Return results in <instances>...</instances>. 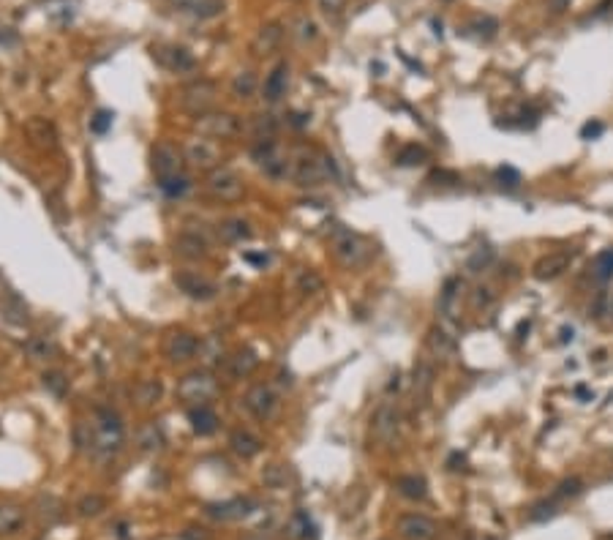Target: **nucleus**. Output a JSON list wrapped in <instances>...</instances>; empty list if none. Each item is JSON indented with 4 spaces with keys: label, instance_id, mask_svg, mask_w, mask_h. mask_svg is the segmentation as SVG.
Returning <instances> with one entry per match:
<instances>
[{
    "label": "nucleus",
    "instance_id": "f257e3e1",
    "mask_svg": "<svg viewBox=\"0 0 613 540\" xmlns=\"http://www.w3.org/2000/svg\"><path fill=\"white\" fill-rule=\"evenodd\" d=\"M77 442L96 459H109L123 448L125 429L118 412L112 409H96V415L88 423H79Z\"/></svg>",
    "mask_w": 613,
    "mask_h": 540
},
{
    "label": "nucleus",
    "instance_id": "f03ea898",
    "mask_svg": "<svg viewBox=\"0 0 613 540\" xmlns=\"http://www.w3.org/2000/svg\"><path fill=\"white\" fill-rule=\"evenodd\" d=\"M330 175H338V170L327 153H319L314 148H297L289 156V178L303 188H316L330 180Z\"/></svg>",
    "mask_w": 613,
    "mask_h": 540
},
{
    "label": "nucleus",
    "instance_id": "7ed1b4c3",
    "mask_svg": "<svg viewBox=\"0 0 613 540\" xmlns=\"http://www.w3.org/2000/svg\"><path fill=\"white\" fill-rule=\"evenodd\" d=\"M330 248H333V254H336V260L341 265H346V268H360V265L368 263V257H371V248L368 243L357 235V232L346 230V227H333L330 232Z\"/></svg>",
    "mask_w": 613,
    "mask_h": 540
},
{
    "label": "nucleus",
    "instance_id": "20e7f679",
    "mask_svg": "<svg viewBox=\"0 0 613 540\" xmlns=\"http://www.w3.org/2000/svg\"><path fill=\"white\" fill-rule=\"evenodd\" d=\"M215 393H218V382H215V377L207 369L191 371V374H185L183 379L177 382V399L185 404H194V407L213 402Z\"/></svg>",
    "mask_w": 613,
    "mask_h": 540
},
{
    "label": "nucleus",
    "instance_id": "39448f33",
    "mask_svg": "<svg viewBox=\"0 0 613 540\" xmlns=\"http://www.w3.org/2000/svg\"><path fill=\"white\" fill-rule=\"evenodd\" d=\"M205 191L218 202H237L243 197L245 185H243V178L235 170H230V167H215V170L207 175V180H205Z\"/></svg>",
    "mask_w": 613,
    "mask_h": 540
},
{
    "label": "nucleus",
    "instance_id": "423d86ee",
    "mask_svg": "<svg viewBox=\"0 0 613 540\" xmlns=\"http://www.w3.org/2000/svg\"><path fill=\"white\" fill-rule=\"evenodd\" d=\"M240 128H243L240 118L232 112H205L194 123V131L207 139H232L235 134H240Z\"/></svg>",
    "mask_w": 613,
    "mask_h": 540
},
{
    "label": "nucleus",
    "instance_id": "0eeeda50",
    "mask_svg": "<svg viewBox=\"0 0 613 540\" xmlns=\"http://www.w3.org/2000/svg\"><path fill=\"white\" fill-rule=\"evenodd\" d=\"M401 432V412L393 404H382L371 417V434L379 445H393Z\"/></svg>",
    "mask_w": 613,
    "mask_h": 540
},
{
    "label": "nucleus",
    "instance_id": "6e6552de",
    "mask_svg": "<svg viewBox=\"0 0 613 540\" xmlns=\"http://www.w3.org/2000/svg\"><path fill=\"white\" fill-rule=\"evenodd\" d=\"M243 404H245V409H248V412H251L254 417H259V420H270V417L278 412L276 390H273L270 385H264V382L248 387V393H245Z\"/></svg>",
    "mask_w": 613,
    "mask_h": 540
},
{
    "label": "nucleus",
    "instance_id": "1a4fd4ad",
    "mask_svg": "<svg viewBox=\"0 0 613 540\" xmlns=\"http://www.w3.org/2000/svg\"><path fill=\"white\" fill-rule=\"evenodd\" d=\"M215 96H218V88H215L210 79H200V82H191L183 91V107L194 115H205L210 112V107L215 104Z\"/></svg>",
    "mask_w": 613,
    "mask_h": 540
},
{
    "label": "nucleus",
    "instance_id": "9d476101",
    "mask_svg": "<svg viewBox=\"0 0 613 540\" xmlns=\"http://www.w3.org/2000/svg\"><path fill=\"white\" fill-rule=\"evenodd\" d=\"M183 158L197 170H215L218 164V148L207 137H191L183 145Z\"/></svg>",
    "mask_w": 613,
    "mask_h": 540
},
{
    "label": "nucleus",
    "instance_id": "9b49d317",
    "mask_svg": "<svg viewBox=\"0 0 613 540\" xmlns=\"http://www.w3.org/2000/svg\"><path fill=\"white\" fill-rule=\"evenodd\" d=\"M197 350H200V339L188 330H169L167 339H164V355L169 360H188V357H197Z\"/></svg>",
    "mask_w": 613,
    "mask_h": 540
},
{
    "label": "nucleus",
    "instance_id": "f8f14e48",
    "mask_svg": "<svg viewBox=\"0 0 613 540\" xmlns=\"http://www.w3.org/2000/svg\"><path fill=\"white\" fill-rule=\"evenodd\" d=\"M396 529L403 540H433L436 538V524L423 513H406L396 521Z\"/></svg>",
    "mask_w": 613,
    "mask_h": 540
},
{
    "label": "nucleus",
    "instance_id": "ddd939ff",
    "mask_svg": "<svg viewBox=\"0 0 613 540\" xmlns=\"http://www.w3.org/2000/svg\"><path fill=\"white\" fill-rule=\"evenodd\" d=\"M153 170L158 180H167L175 175H183V156L177 153V148H172L167 142H158L153 148Z\"/></svg>",
    "mask_w": 613,
    "mask_h": 540
},
{
    "label": "nucleus",
    "instance_id": "4468645a",
    "mask_svg": "<svg viewBox=\"0 0 613 540\" xmlns=\"http://www.w3.org/2000/svg\"><path fill=\"white\" fill-rule=\"evenodd\" d=\"M175 284L180 287V292H185L188 297H194V300H213L215 292H218L213 281H207L200 273H191V270L175 273Z\"/></svg>",
    "mask_w": 613,
    "mask_h": 540
},
{
    "label": "nucleus",
    "instance_id": "2eb2a0df",
    "mask_svg": "<svg viewBox=\"0 0 613 540\" xmlns=\"http://www.w3.org/2000/svg\"><path fill=\"white\" fill-rule=\"evenodd\" d=\"M572 263V254L570 251H553V254H545L535 263V278L540 281H551V278L562 276L565 270Z\"/></svg>",
    "mask_w": 613,
    "mask_h": 540
},
{
    "label": "nucleus",
    "instance_id": "dca6fc26",
    "mask_svg": "<svg viewBox=\"0 0 613 540\" xmlns=\"http://www.w3.org/2000/svg\"><path fill=\"white\" fill-rule=\"evenodd\" d=\"M224 366H227V374L232 379H243L248 374H254V369L259 366V357L254 350H237L224 360Z\"/></svg>",
    "mask_w": 613,
    "mask_h": 540
},
{
    "label": "nucleus",
    "instance_id": "f3484780",
    "mask_svg": "<svg viewBox=\"0 0 613 540\" xmlns=\"http://www.w3.org/2000/svg\"><path fill=\"white\" fill-rule=\"evenodd\" d=\"M197 357H200V363L207 371L215 369V366H221V363L227 360V347H224V339H221V336H207L205 341H200Z\"/></svg>",
    "mask_w": 613,
    "mask_h": 540
},
{
    "label": "nucleus",
    "instance_id": "a211bd4d",
    "mask_svg": "<svg viewBox=\"0 0 613 540\" xmlns=\"http://www.w3.org/2000/svg\"><path fill=\"white\" fill-rule=\"evenodd\" d=\"M155 58L167 66L169 71H191L194 66H197V61H194V55L188 52V49H183V46H167V49H158L155 52Z\"/></svg>",
    "mask_w": 613,
    "mask_h": 540
},
{
    "label": "nucleus",
    "instance_id": "6ab92c4d",
    "mask_svg": "<svg viewBox=\"0 0 613 540\" xmlns=\"http://www.w3.org/2000/svg\"><path fill=\"white\" fill-rule=\"evenodd\" d=\"M287 88H289V66H287V63H278L276 68L267 74V79H264L262 93H264L267 101H278V98L287 93Z\"/></svg>",
    "mask_w": 613,
    "mask_h": 540
},
{
    "label": "nucleus",
    "instance_id": "aec40b11",
    "mask_svg": "<svg viewBox=\"0 0 613 540\" xmlns=\"http://www.w3.org/2000/svg\"><path fill=\"white\" fill-rule=\"evenodd\" d=\"M230 448H232V453H237L240 459H254V456H259L262 439L259 437H254L251 432H245V429H237V432L230 434Z\"/></svg>",
    "mask_w": 613,
    "mask_h": 540
},
{
    "label": "nucleus",
    "instance_id": "412c9836",
    "mask_svg": "<svg viewBox=\"0 0 613 540\" xmlns=\"http://www.w3.org/2000/svg\"><path fill=\"white\" fill-rule=\"evenodd\" d=\"M428 350L436 357L450 360V357H455V352H458V344H455V339L447 333L445 327H431L428 330Z\"/></svg>",
    "mask_w": 613,
    "mask_h": 540
},
{
    "label": "nucleus",
    "instance_id": "4be33fe9",
    "mask_svg": "<svg viewBox=\"0 0 613 540\" xmlns=\"http://www.w3.org/2000/svg\"><path fill=\"white\" fill-rule=\"evenodd\" d=\"M460 290H463V281L458 276L447 278L445 287H442V295H439V311L445 314L447 320H455V306H458Z\"/></svg>",
    "mask_w": 613,
    "mask_h": 540
},
{
    "label": "nucleus",
    "instance_id": "5701e85b",
    "mask_svg": "<svg viewBox=\"0 0 613 540\" xmlns=\"http://www.w3.org/2000/svg\"><path fill=\"white\" fill-rule=\"evenodd\" d=\"M134 442L142 453H155V450L164 448V434L158 429V423H145L134 434Z\"/></svg>",
    "mask_w": 613,
    "mask_h": 540
},
{
    "label": "nucleus",
    "instance_id": "b1692460",
    "mask_svg": "<svg viewBox=\"0 0 613 540\" xmlns=\"http://www.w3.org/2000/svg\"><path fill=\"white\" fill-rule=\"evenodd\" d=\"M188 420H191V429L200 434V437H207V434H213L215 429H218V415H215L207 404L194 407V409L188 412Z\"/></svg>",
    "mask_w": 613,
    "mask_h": 540
},
{
    "label": "nucleus",
    "instance_id": "393cba45",
    "mask_svg": "<svg viewBox=\"0 0 613 540\" xmlns=\"http://www.w3.org/2000/svg\"><path fill=\"white\" fill-rule=\"evenodd\" d=\"M218 235H221V240H227V243H243L248 240L254 230H251V224L243 221V218H227V221H221L218 224Z\"/></svg>",
    "mask_w": 613,
    "mask_h": 540
},
{
    "label": "nucleus",
    "instance_id": "a878e982",
    "mask_svg": "<svg viewBox=\"0 0 613 540\" xmlns=\"http://www.w3.org/2000/svg\"><path fill=\"white\" fill-rule=\"evenodd\" d=\"M433 377L436 369L431 360H417L414 363V396L417 399H428L431 387H433Z\"/></svg>",
    "mask_w": 613,
    "mask_h": 540
},
{
    "label": "nucleus",
    "instance_id": "bb28decb",
    "mask_svg": "<svg viewBox=\"0 0 613 540\" xmlns=\"http://www.w3.org/2000/svg\"><path fill=\"white\" fill-rule=\"evenodd\" d=\"M287 535L292 540H311L316 538V526L311 521V516H308L306 510H297V513H292L289 524H287Z\"/></svg>",
    "mask_w": 613,
    "mask_h": 540
},
{
    "label": "nucleus",
    "instance_id": "cd10ccee",
    "mask_svg": "<svg viewBox=\"0 0 613 540\" xmlns=\"http://www.w3.org/2000/svg\"><path fill=\"white\" fill-rule=\"evenodd\" d=\"M25 128H28V134H31L38 145H46V148H55V145H58V131H55V126L49 123L46 118H31Z\"/></svg>",
    "mask_w": 613,
    "mask_h": 540
},
{
    "label": "nucleus",
    "instance_id": "c85d7f7f",
    "mask_svg": "<svg viewBox=\"0 0 613 540\" xmlns=\"http://www.w3.org/2000/svg\"><path fill=\"white\" fill-rule=\"evenodd\" d=\"M22 524H25V508L0 505V535H14Z\"/></svg>",
    "mask_w": 613,
    "mask_h": 540
},
{
    "label": "nucleus",
    "instance_id": "c756f323",
    "mask_svg": "<svg viewBox=\"0 0 613 540\" xmlns=\"http://www.w3.org/2000/svg\"><path fill=\"white\" fill-rule=\"evenodd\" d=\"M55 352H58L55 341L46 339V336H31L28 344H25V355L31 357V360H52Z\"/></svg>",
    "mask_w": 613,
    "mask_h": 540
},
{
    "label": "nucleus",
    "instance_id": "7c9ffc66",
    "mask_svg": "<svg viewBox=\"0 0 613 540\" xmlns=\"http://www.w3.org/2000/svg\"><path fill=\"white\" fill-rule=\"evenodd\" d=\"M396 489L406 499H426V494H428V483L423 478H417V475H401L396 480Z\"/></svg>",
    "mask_w": 613,
    "mask_h": 540
},
{
    "label": "nucleus",
    "instance_id": "2f4dec72",
    "mask_svg": "<svg viewBox=\"0 0 613 540\" xmlns=\"http://www.w3.org/2000/svg\"><path fill=\"white\" fill-rule=\"evenodd\" d=\"M205 248H207L205 240H200L197 235H180L175 240V254L183 260H200V257H205Z\"/></svg>",
    "mask_w": 613,
    "mask_h": 540
},
{
    "label": "nucleus",
    "instance_id": "473e14b6",
    "mask_svg": "<svg viewBox=\"0 0 613 540\" xmlns=\"http://www.w3.org/2000/svg\"><path fill=\"white\" fill-rule=\"evenodd\" d=\"M161 393H164V387H161L158 379H142V382L134 387V399H137L139 407H153V404H158Z\"/></svg>",
    "mask_w": 613,
    "mask_h": 540
},
{
    "label": "nucleus",
    "instance_id": "72a5a7b5",
    "mask_svg": "<svg viewBox=\"0 0 613 540\" xmlns=\"http://www.w3.org/2000/svg\"><path fill=\"white\" fill-rule=\"evenodd\" d=\"M423 161H428V151H426L423 145H417V142L403 145L398 151V156H396V164H398V167H417V164H423Z\"/></svg>",
    "mask_w": 613,
    "mask_h": 540
},
{
    "label": "nucleus",
    "instance_id": "f704fd0d",
    "mask_svg": "<svg viewBox=\"0 0 613 540\" xmlns=\"http://www.w3.org/2000/svg\"><path fill=\"white\" fill-rule=\"evenodd\" d=\"M592 276H594V281H599V284L611 281L613 278V248H605V251H599L597 257H594V263H592Z\"/></svg>",
    "mask_w": 613,
    "mask_h": 540
},
{
    "label": "nucleus",
    "instance_id": "c9c22d12",
    "mask_svg": "<svg viewBox=\"0 0 613 540\" xmlns=\"http://www.w3.org/2000/svg\"><path fill=\"white\" fill-rule=\"evenodd\" d=\"M278 41H281V28H278V25H267V28H262L259 36L254 39V52H257V55H267V52L276 49Z\"/></svg>",
    "mask_w": 613,
    "mask_h": 540
},
{
    "label": "nucleus",
    "instance_id": "e433bc0d",
    "mask_svg": "<svg viewBox=\"0 0 613 540\" xmlns=\"http://www.w3.org/2000/svg\"><path fill=\"white\" fill-rule=\"evenodd\" d=\"M101 510H107V499L101 494H88L77 502V516H82V519H93Z\"/></svg>",
    "mask_w": 613,
    "mask_h": 540
},
{
    "label": "nucleus",
    "instance_id": "4c0bfd02",
    "mask_svg": "<svg viewBox=\"0 0 613 540\" xmlns=\"http://www.w3.org/2000/svg\"><path fill=\"white\" fill-rule=\"evenodd\" d=\"M221 9H224V6H221V0H185L183 3V11H191V14L202 16V19L215 16Z\"/></svg>",
    "mask_w": 613,
    "mask_h": 540
},
{
    "label": "nucleus",
    "instance_id": "58836bf2",
    "mask_svg": "<svg viewBox=\"0 0 613 540\" xmlns=\"http://www.w3.org/2000/svg\"><path fill=\"white\" fill-rule=\"evenodd\" d=\"M248 508H251L248 499H235V502H227V505H213L210 513L218 516V519H240V516L248 513Z\"/></svg>",
    "mask_w": 613,
    "mask_h": 540
},
{
    "label": "nucleus",
    "instance_id": "ea45409f",
    "mask_svg": "<svg viewBox=\"0 0 613 540\" xmlns=\"http://www.w3.org/2000/svg\"><path fill=\"white\" fill-rule=\"evenodd\" d=\"M262 480H264V486H270V489H284L287 480H289V469H287L284 464H270V467H264Z\"/></svg>",
    "mask_w": 613,
    "mask_h": 540
},
{
    "label": "nucleus",
    "instance_id": "a19ab883",
    "mask_svg": "<svg viewBox=\"0 0 613 540\" xmlns=\"http://www.w3.org/2000/svg\"><path fill=\"white\" fill-rule=\"evenodd\" d=\"M254 91H257V77H254L251 71H240L237 77L232 79V93H235L237 98H248Z\"/></svg>",
    "mask_w": 613,
    "mask_h": 540
},
{
    "label": "nucleus",
    "instance_id": "79ce46f5",
    "mask_svg": "<svg viewBox=\"0 0 613 540\" xmlns=\"http://www.w3.org/2000/svg\"><path fill=\"white\" fill-rule=\"evenodd\" d=\"M158 185H161V191L167 194V197H172V200H177V197H183L185 191H188V178L185 175H175V178H167V180H158Z\"/></svg>",
    "mask_w": 613,
    "mask_h": 540
},
{
    "label": "nucleus",
    "instance_id": "37998d69",
    "mask_svg": "<svg viewBox=\"0 0 613 540\" xmlns=\"http://www.w3.org/2000/svg\"><path fill=\"white\" fill-rule=\"evenodd\" d=\"M41 379H44V387L52 393V396H58V399L66 396V390H68V379L63 377L61 371H46Z\"/></svg>",
    "mask_w": 613,
    "mask_h": 540
},
{
    "label": "nucleus",
    "instance_id": "c03bdc74",
    "mask_svg": "<svg viewBox=\"0 0 613 540\" xmlns=\"http://www.w3.org/2000/svg\"><path fill=\"white\" fill-rule=\"evenodd\" d=\"M319 6V14L330 22V25H338L341 16H344V0H316Z\"/></svg>",
    "mask_w": 613,
    "mask_h": 540
},
{
    "label": "nucleus",
    "instance_id": "a18cd8bd",
    "mask_svg": "<svg viewBox=\"0 0 613 540\" xmlns=\"http://www.w3.org/2000/svg\"><path fill=\"white\" fill-rule=\"evenodd\" d=\"M38 513H41V519H44L46 524H52V521H58L63 516V505L55 499V496H41L38 499Z\"/></svg>",
    "mask_w": 613,
    "mask_h": 540
},
{
    "label": "nucleus",
    "instance_id": "49530a36",
    "mask_svg": "<svg viewBox=\"0 0 613 540\" xmlns=\"http://www.w3.org/2000/svg\"><path fill=\"white\" fill-rule=\"evenodd\" d=\"M251 126H254L257 139H273V134H276V121L270 115H254Z\"/></svg>",
    "mask_w": 613,
    "mask_h": 540
},
{
    "label": "nucleus",
    "instance_id": "de8ad7c7",
    "mask_svg": "<svg viewBox=\"0 0 613 540\" xmlns=\"http://www.w3.org/2000/svg\"><path fill=\"white\" fill-rule=\"evenodd\" d=\"M297 287H300V292L303 295L319 292V290H322V276L314 273V270H303V273L297 276Z\"/></svg>",
    "mask_w": 613,
    "mask_h": 540
},
{
    "label": "nucleus",
    "instance_id": "09e8293b",
    "mask_svg": "<svg viewBox=\"0 0 613 540\" xmlns=\"http://www.w3.org/2000/svg\"><path fill=\"white\" fill-rule=\"evenodd\" d=\"M490 260H493V251H490L488 246H483V248H477L475 254L469 257V263H466V268H469L472 273H480L483 268H488Z\"/></svg>",
    "mask_w": 613,
    "mask_h": 540
},
{
    "label": "nucleus",
    "instance_id": "8fccbe9b",
    "mask_svg": "<svg viewBox=\"0 0 613 540\" xmlns=\"http://www.w3.org/2000/svg\"><path fill=\"white\" fill-rule=\"evenodd\" d=\"M583 491V483L578 478H567L559 483V489L553 491V499H567V496H578Z\"/></svg>",
    "mask_w": 613,
    "mask_h": 540
},
{
    "label": "nucleus",
    "instance_id": "3c124183",
    "mask_svg": "<svg viewBox=\"0 0 613 540\" xmlns=\"http://www.w3.org/2000/svg\"><path fill=\"white\" fill-rule=\"evenodd\" d=\"M496 180L502 185H507V188H518L521 185V172L515 170V167H510V164H505V167L496 170Z\"/></svg>",
    "mask_w": 613,
    "mask_h": 540
},
{
    "label": "nucleus",
    "instance_id": "603ef678",
    "mask_svg": "<svg viewBox=\"0 0 613 540\" xmlns=\"http://www.w3.org/2000/svg\"><path fill=\"white\" fill-rule=\"evenodd\" d=\"M9 320H11V322H25V320H28V311H25V306H22V303H19V297H14V295H11V300H9Z\"/></svg>",
    "mask_w": 613,
    "mask_h": 540
},
{
    "label": "nucleus",
    "instance_id": "864d4df0",
    "mask_svg": "<svg viewBox=\"0 0 613 540\" xmlns=\"http://www.w3.org/2000/svg\"><path fill=\"white\" fill-rule=\"evenodd\" d=\"M109 126H112V115H109V112H98V115L91 121V128L96 131V134H104Z\"/></svg>",
    "mask_w": 613,
    "mask_h": 540
},
{
    "label": "nucleus",
    "instance_id": "5fc2aeb1",
    "mask_svg": "<svg viewBox=\"0 0 613 540\" xmlns=\"http://www.w3.org/2000/svg\"><path fill=\"white\" fill-rule=\"evenodd\" d=\"M556 510H553V502H540V505H535L532 508V521H542V519H548V516H553Z\"/></svg>",
    "mask_w": 613,
    "mask_h": 540
},
{
    "label": "nucleus",
    "instance_id": "6e6d98bb",
    "mask_svg": "<svg viewBox=\"0 0 613 540\" xmlns=\"http://www.w3.org/2000/svg\"><path fill=\"white\" fill-rule=\"evenodd\" d=\"M300 31H297V36H300V41H314L316 39V25L311 22V19H300V25H297Z\"/></svg>",
    "mask_w": 613,
    "mask_h": 540
},
{
    "label": "nucleus",
    "instance_id": "4d7b16f0",
    "mask_svg": "<svg viewBox=\"0 0 613 540\" xmlns=\"http://www.w3.org/2000/svg\"><path fill=\"white\" fill-rule=\"evenodd\" d=\"M602 131H605V126L599 123V121H589V123L581 128V139H597Z\"/></svg>",
    "mask_w": 613,
    "mask_h": 540
},
{
    "label": "nucleus",
    "instance_id": "13d9d810",
    "mask_svg": "<svg viewBox=\"0 0 613 540\" xmlns=\"http://www.w3.org/2000/svg\"><path fill=\"white\" fill-rule=\"evenodd\" d=\"M475 309H488L490 303H493V295H490V290H485V287H480V290H475Z\"/></svg>",
    "mask_w": 613,
    "mask_h": 540
},
{
    "label": "nucleus",
    "instance_id": "bf43d9fd",
    "mask_svg": "<svg viewBox=\"0 0 613 540\" xmlns=\"http://www.w3.org/2000/svg\"><path fill=\"white\" fill-rule=\"evenodd\" d=\"M548 9L553 14H562L565 9H570V0H548Z\"/></svg>",
    "mask_w": 613,
    "mask_h": 540
},
{
    "label": "nucleus",
    "instance_id": "052dcab7",
    "mask_svg": "<svg viewBox=\"0 0 613 540\" xmlns=\"http://www.w3.org/2000/svg\"><path fill=\"white\" fill-rule=\"evenodd\" d=\"M575 396H578L581 402H592V399H594V393H592V390H589L586 385H578V387H575Z\"/></svg>",
    "mask_w": 613,
    "mask_h": 540
},
{
    "label": "nucleus",
    "instance_id": "680f3d73",
    "mask_svg": "<svg viewBox=\"0 0 613 540\" xmlns=\"http://www.w3.org/2000/svg\"><path fill=\"white\" fill-rule=\"evenodd\" d=\"M575 339V330H572V327H567V325H565V327H562V330H559V341H562V344H567V341H572Z\"/></svg>",
    "mask_w": 613,
    "mask_h": 540
},
{
    "label": "nucleus",
    "instance_id": "e2e57ef3",
    "mask_svg": "<svg viewBox=\"0 0 613 540\" xmlns=\"http://www.w3.org/2000/svg\"><path fill=\"white\" fill-rule=\"evenodd\" d=\"M243 540H264V538H259V535H245Z\"/></svg>",
    "mask_w": 613,
    "mask_h": 540
}]
</instances>
